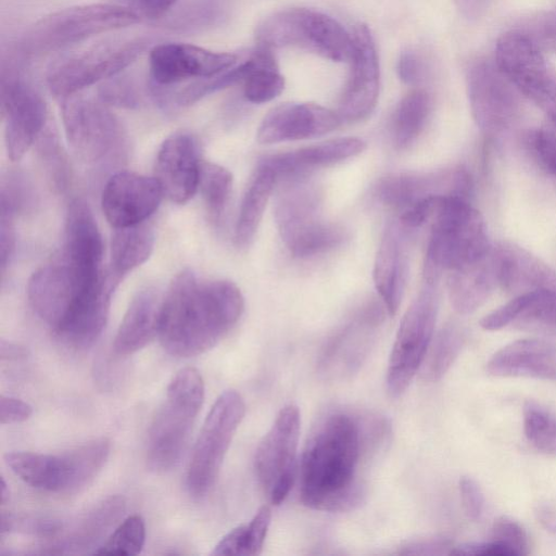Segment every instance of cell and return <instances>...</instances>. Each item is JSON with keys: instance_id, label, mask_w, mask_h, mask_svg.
I'll return each mask as SVG.
<instances>
[{"instance_id": "26", "label": "cell", "mask_w": 556, "mask_h": 556, "mask_svg": "<svg viewBox=\"0 0 556 556\" xmlns=\"http://www.w3.org/2000/svg\"><path fill=\"white\" fill-rule=\"evenodd\" d=\"M497 285L515 295L556 289V273L520 247L502 243L492 249Z\"/></svg>"}, {"instance_id": "50", "label": "cell", "mask_w": 556, "mask_h": 556, "mask_svg": "<svg viewBox=\"0 0 556 556\" xmlns=\"http://www.w3.org/2000/svg\"><path fill=\"white\" fill-rule=\"evenodd\" d=\"M15 216L16 213L11 207L0 203V267L2 277L15 250Z\"/></svg>"}, {"instance_id": "7", "label": "cell", "mask_w": 556, "mask_h": 556, "mask_svg": "<svg viewBox=\"0 0 556 556\" xmlns=\"http://www.w3.org/2000/svg\"><path fill=\"white\" fill-rule=\"evenodd\" d=\"M300 177L287 178L289 182L276 200L275 219L290 253L305 258L339 245L344 240V231L323 218L318 189Z\"/></svg>"}, {"instance_id": "37", "label": "cell", "mask_w": 556, "mask_h": 556, "mask_svg": "<svg viewBox=\"0 0 556 556\" xmlns=\"http://www.w3.org/2000/svg\"><path fill=\"white\" fill-rule=\"evenodd\" d=\"M271 511L269 506H262L253 518L228 532L214 547L212 555L261 554L269 529Z\"/></svg>"}, {"instance_id": "42", "label": "cell", "mask_w": 556, "mask_h": 556, "mask_svg": "<svg viewBox=\"0 0 556 556\" xmlns=\"http://www.w3.org/2000/svg\"><path fill=\"white\" fill-rule=\"evenodd\" d=\"M37 143L39 160L48 181L55 191L64 192L71 184V166L51 124L39 136Z\"/></svg>"}, {"instance_id": "11", "label": "cell", "mask_w": 556, "mask_h": 556, "mask_svg": "<svg viewBox=\"0 0 556 556\" xmlns=\"http://www.w3.org/2000/svg\"><path fill=\"white\" fill-rule=\"evenodd\" d=\"M62 119L75 155L88 165L117 163L125 154L126 134L103 102L78 94L62 100Z\"/></svg>"}, {"instance_id": "17", "label": "cell", "mask_w": 556, "mask_h": 556, "mask_svg": "<svg viewBox=\"0 0 556 556\" xmlns=\"http://www.w3.org/2000/svg\"><path fill=\"white\" fill-rule=\"evenodd\" d=\"M238 64V55L189 43L167 42L152 48L149 56L151 85L169 88L189 79H204Z\"/></svg>"}, {"instance_id": "55", "label": "cell", "mask_w": 556, "mask_h": 556, "mask_svg": "<svg viewBox=\"0 0 556 556\" xmlns=\"http://www.w3.org/2000/svg\"><path fill=\"white\" fill-rule=\"evenodd\" d=\"M401 554H450L448 548H453L445 539H431L428 541L412 543L406 546Z\"/></svg>"}, {"instance_id": "1", "label": "cell", "mask_w": 556, "mask_h": 556, "mask_svg": "<svg viewBox=\"0 0 556 556\" xmlns=\"http://www.w3.org/2000/svg\"><path fill=\"white\" fill-rule=\"evenodd\" d=\"M243 308V295L232 281L199 279L191 270H182L162 301L160 342L173 356L202 354L233 328Z\"/></svg>"}, {"instance_id": "57", "label": "cell", "mask_w": 556, "mask_h": 556, "mask_svg": "<svg viewBox=\"0 0 556 556\" xmlns=\"http://www.w3.org/2000/svg\"><path fill=\"white\" fill-rule=\"evenodd\" d=\"M9 498H10V490H9V486L5 482V480L3 479V477H1V490H0V503L1 505H4L7 502H9Z\"/></svg>"}, {"instance_id": "32", "label": "cell", "mask_w": 556, "mask_h": 556, "mask_svg": "<svg viewBox=\"0 0 556 556\" xmlns=\"http://www.w3.org/2000/svg\"><path fill=\"white\" fill-rule=\"evenodd\" d=\"M124 509L123 497L112 496L104 500L77 521L64 539L47 547L45 554H76L91 548L122 516Z\"/></svg>"}, {"instance_id": "40", "label": "cell", "mask_w": 556, "mask_h": 556, "mask_svg": "<svg viewBox=\"0 0 556 556\" xmlns=\"http://www.w3.org/2000/svg\"><path fill=\"white\" fill-rule=\"evenodd\" d=\"M464 341L465 334L458 325L442 328L425 357V376L432 381L441 379L458 357Z\"/></svg>"}, {"instance_id": "19", "label": "cell", "mask_w": 556, "mask_h": 556, "mask_svg": "<svg viewBox=\"0 0 556 556\" xmlns=\"http://www.w3.org/2000/svg\"><path fill=\"white\" fill-rule=\"evenodd\" d=\"M352 39L351 73L337 112L341 122H357L368 116L379 96V61L370 29L365 24H357Z\"/></svg>"}, {"instance_id": "29", "label": "cell", "mask_w": 556, "mask_h": 556, "mask_svg": "<svg viewBox=\"0 0 556 556\" xmlns=\"http://www.w3.org/2000/svg\"><path fill=\"white\" fill-rule=\"evenodd\" d=\"M162 301L156 289L147 287L130 301L113 341V352L122 357L144 348L159 334Z\"/></svg>"}, {"instance_id": "30", "label": "cell", "mask_w": 556, "mask_h": 556, "mask_svg": "<svg viewBox=\"0 0 556 556\" xmlns=\"http://www.w3.org/2000/svg\"><path fill=\"white\" fill-rule=\"evenodd\" d=\"M498 287L490 253L482 260L450 271L447 292L453 308L459 314H470L479 308Z\"/></svg>"}, {"instance_id": "33", "label": "cell", "mask_w": 556, "mask_h": 556, "mask_svg": "<svg viewBox=\"0 0 556 556\" xmlns=\"http://www.w3.org/2000/svg\"><path fill=\"white\" fill-rule=\"evenodd\" d=\"M154 240L153 229L147 222L115 228L111 242V275L121 281L142 265L152 254Z\"/></svg>"}, {"instance_id": "12", "label": "cell", "mask_w": 556, "mask_h": 556, "mask_svg": "<svg viewBox=\"0 0 556 556\" xmlns=\"http://www.w3.org/2000/svg\"><path fill=\"white\" fill-rule=\"evenodd\" d=\"M244 414V401L236 390L224 391L216 399L187 467L186 488L190 495L202 497L213 489Z\"/></svg>"}, {"instance_id": "52", "label": "cell", "mask_w": 556, "mask_h": 556, "mask_svg": "<svg viewBox=\"0 0 556 556\" xmlns=\"http://www.w3.org/2000/svg\"><path fill=\"white\" fill-rule=\"evenodd\" d=\"M33 414V407L25 401L1 395L0 422L1 425L18 424L27 420Z\"/></svg>"}, {"instance_id": "43", "label": "cell", "mask_w": 556, "mask_h": 556, "mask_svg": "<svg viewBox=\"0 0 556 556\" xmlns=\"http://www.w3.org/2000/svg\"><path fill=\"white\" fill-rule=\"evenodd\" d=\"M253 66L254 61L250 55L249 59L236 64L233 67L222 74L210 78L197 79L184 89L173 93L170 100L179 106L191 105L215 91L222 90L240 81L243 83Z\"/></svg>"}, {"instance_id": "48", "label": "cell", "mask_w": 556, "mask_h": 556, "mask_svg": "<svg viewBox=\"0 0 556 556\" xmlns=\"http://www.w3.org/2000/svg\"><path fill=\"white\" fill-rule=\"evenodd\" d=\"M526 143L539 165L556 178V134L534 129L528 132Z\"/></svg>"}, {"instance_id": "25", "label": "cell", "mask_w": 556, "mask_h": 556, "mask_svg": "<svg viewBox=\"0 0 556 556\" xmlns=\"http://www.w3.org/2000/svg\"><path fill=\"white\" fill-rule=\"evenodd\" d=\"M501 378L556 380V344L543 339H519L496 351L486 363Z\"/></svg>"}, {"instance_id": "44", "label": "cell", "mask_w": 556, "mask_h": 556, "mask_svg": "<svg viewBox=\"0 0 556 556\" xmlns=\"http://www.w3.org/2000/svg\"><path fill=\"white\" fill-rule=\"evenodd\" d=\"M146 542V525L139 515L126 518L92 554L137 555Z\"/></svg>"}, {"instance_id": "15", "label": "cell", "mask_w": 556, "mask_h": 556, "mask_svg": "<svg viewBox=\"0 0 556 556\" xmlns=\"http://www.w3.org/2000/svg\"><path fill=\"white\" fill-rule=\"evenodd\" d=\"M495 64L513 86L556 125V70L521 30L500 37Z\"/></svg>"}, {"instance_id": "8", "label": "cell", "mask_w": 556, "mask_h": 556, "mask_svg": "<svg viewBox=\"0 0 556 556\" xmlns=\"http://www.w3.org/2000/svg\"><path fill=\"white\" fill-rule=\"evenodd\" d=\"M106 282L108 274L85 271L60 252L30 276L27 298L36 315L56 332Z\"/></svg>"}, {"instance_id": "46", "label": "cell", "mask_w": 556, "mask_h": 556, "mask_svg": "<svg viewBox=\"0 0 556 556\" xmlns=\"http://www.w3.org/2000/svg\"><path fill=\"white\" fill-rule=\"evenodd\" d=\"M502 546L508 556L529 554V536L525 528L508 516H501L494 520L491 528V539Z\"/></svg>"}, {"instance_id": "23", "label": "cell", "mask_w": 556, "mask_h": 556, "mask_svg": "<svg viewBox=\"0 0 556 556\" xmlns=\"http://www.w3.org/2000/svg\"><path fill=\"white\" fill-rule=\"evenodd\" d=\"M470 179L463 169L421 175L401 173L383 178L378 186V197L388 206L403 212L416 202L437 194L469 197Z\"/></svg>"}, {"instance_id": "53", "label": "cell", "mask_w": 556, "mask_h": 556, "mask_svg": "<svg viewBox=\"0 0 556 556\" xmlns=\"http://www.w3.org/2000/svg\"><path fill=\"white\" fill-rule=\"evenodd\" d=\"M397 72L403 83L407 85L418 83L422 75L420 59L412 51L402 52L397 63Z\"/></svg>"}, {"instance_id": "38", "label": "cell", "mask_w": 556, "mask_h": 556, "mask_svg": "<svg viewBox=\"0 0 556 556\" xmlns=\"http://www.w3.org/2000/svg\"><path fill=\"white\" fill-rule=\"evenodd\" d=\"M429 113L430 97L425 90H413L400 101L393 123L394 143L399 149H407L417 140Z\"/></svg>"}, {"instance_id": "36", "label": "cell", "mask_w": 556, "mask_h": 556, "mask_svg": "<svg viewBox=\"0 0 556 556\" xmlns=\"http://www.w3.org/2000/svg\"><path fill=\"white\" fill-rule=\"evenodd\" d=\"M251 55L254 66L243 80V96L251 103H265L282 92L285 78L271 49L257 46Z\"/></svg>"}, {"instance_id": "9", "label": "cell", "mask_w": 556, "mask_h": 556, "mask_svg": "<svg viewBox=\"0 0 556 556\" xmlns=\"http://www.w3.org/2000/svg\"><path fill=\"white\" fill-rule=\"evenodd\" d=\"M257 46L268 49L296 47L336 62L350 61L352 35L321 12L293 8L273 13L257 26Z\"/></svg>"}, {"instance_id": "45", "label": "cell", "mask_w": 556, "mask_h": 556, "mask_svg": "<svg viewBox=\"0 0 556 556\" xmlns=\"http://www.w3.org/2000/svg\"><path fill=\"white\" fill-rule=\"evenodd\" d=\"M521 299V309L515 323L556 330V289L522 293Z\"/></svg>"}, {"instance_id": "13", "label": "cell", "mask_w": 556, "mask_h": 556, "mask_svg": "<svg viewBox=\"0 0 556 556\" xmlns=\"http://www.w3.org/2000/svg\"><path fill=\"white\" fill-rule=\"evenodd\" d=\"M435 286L425 282L400 323L386 376L391 397L401 396L409 387L432 342L439 311Z\"/></svg>"}, {"instance_id": "6", "label": "cell", "mask_w": 556, "mask_h": 556, "mask_svg": "<svg viewBox=\"0 0 556 556\" xmlns=\"http://www.w3.org/2000/svg\"><path fill=\"white\" fill-rule=\"evenodd\" d=\"M139 20L136 11L118 4L76 5L35 22L25 30L15 48L25 56L42 54L134 25Z\"/></svg>"}, {"instance_id": "2", "label": "cell", "mask_w": 556, "mask_h": 556, "mask_svg": "<svg viewBox=\"0 0 556 556\" xmlns=\"http://www.w3.org/2000/svg\"><path fill=\"white\" fill-rule=\"evenodd\" d=\"M359 421L349 413L332 412L313 429L300 465V498L308 508L345 511L364 496L358 478L363 452Z\"/></svg>"}, {"instance_id": "10", "label": "cell", "mask_w": 556, "mask_h": 556, "mask_svg": "<svg viewBox=\"0 0 556 556\" xmlns=\"http://www.w3.org/2000/svg\"><path fill=\"white\" fill-rule=\"evenodd\" d=\"M26 56L14 50L1 65V115L4 141L11 161H20L50 124L48 105L25 78Z\"/></svg>"}, {"instance_id": "39", "label": "cell", "mask_w": 556, "mask_h": 556, "mask_svg": "<svg viewBox=\"0 0 556 556\" xmlns=\"http://www.w3.org/2000/svg\"><path fill=\"white\" fill-rule=\"evenodd\" d=\"M233 178L224 166L202 161L200 167L199 186L207 214L214 223H219L228 205Z\"/></svg>"}, {"instance_id": "18", "label": "cell", "mask_w": 556, "mask_h": 556, "mask_svg": "<svg viewBox=\"0 0 556 556\" xmlns=\"http://www.w3.org/2000/svg\"><path fill=\"white\" fill-rule=\"evenodd\" d=\"M468 98L477 125L485 132L507 128L519 112L518 91L500 68L478 60L468 70Z\"/></svg>"}, {"instance_id": "22", "label": "cell", "mask_w": 556, "mask_h": 556, "mask_svg": "<svg viewBox=\"0 0 556 556\" xmlns=\"http://www.w3.org/2000/svg\"><path fill=\"white\" fill-rule=\"evenodd\" d=\"M201 163L193 136L184 131L168 136L155 160V179L163 194L178 204L190 200L198 190Z\"/></svg>"}, {"instance_id": "28", "label": "cell", "mask_w": 556, "mask_h": 556, "mask_svg": "<svg viewBox=\"0 0 556 556\" xmlns=\"http://www.w3.org/2000/svg\"><path fill=\"white\" fill-rule=\"evenodd\" d=\"M61 251L74 265L88 271L102 270L103 242L88 203L76 198L68 204Z\"/></svg>"}, {"instance_id": "24", "label": "cell", "mask_w": 556, "mask_h": 556, "mask_svg": "<svg viewBox=\"0 0 556 556\" xmlns=\"http://www.w3.org/2000/svg\"><path fill=\"white\" fill-rule=\"evenodd\" d=\"M404 229L400 222L388 224L378 247L372 270L375 288L391 316L401 305L408 271Z\"/></svg>"}, {"instance_id": "3", "label": "cell", "mask_w": 556, "mask_h": 556, "mask_svg": "<svg viewBox=\"0 0 556 556\" xmlns=\"http://www.w3.org/2000/svg\"><path fill=\"white\" fill-rule=\"evenodd\" d=\"M432 218L424 264L426 283L437 285L443 271L470 265L490 253L484 219L468 198L443 195Z\"/></svg>"}, {"instance_id": "49", "label": "cell", "mask_w": 556, "mask_h": 556, "mask_svg": "<svg viewBox=\"0 0 556 556\" xmlns=\"http://www.w3.org/2000/svg\"><path fill=\"white\" fill-rule=\"evenodd\" d=\"M99 100L106 105L118 108L132 109L139 105V96L131 81L115 76L101 85Z\"/></svg>"}, {"instance_id": "14", "label": "cell", "mask_w": 556, "mask_h": 556, "mask_svg": "<svg viewBox=\"0 0 556 556\" xmlns=\"http://www.w3.org/2000/svg\"><path fill=\"white\" fill-rule=\"evenodd\" d=\"M150 41L136 38L99 45L55 61L47 73L50 91L62 100L116 76L134 63Z\"/></svg>"}, {"instance_id": "54", "label": "cell", "mask_w": 556, "mask_h": 556, "mask_svg": "<svg viewBox=\"0 0 556 556\" xmlns=\"http://www.w3.org/2000/svg\"><path fill=\"white\" fill-rule=\"evenodd\" d=\"M178 0H131L136 9L146 17L151 20H161Z\"/></svg>"}, {"instance_id": "5", "label": "cell", "mask_w": 556, "mask_h": 556, "mask_svg": "<svg viewBox=\"0 0 556 556\" xmlns=\"http://www.w3.org/2000/svg\"><path fill=\"white\" fill-rule=\"evenodd\" d=\"M111 450L99 438L60 454L11 452L4 460L28 485L48 493L74 494L86 488L105 465Z\"/></svg>"}, {"instance_id": "27", "label": "cell", "mask_w": 556, "mask_h": 556, "mask_svg": "<svg viewBox=\"0 0 556 556\" xmlns=\"http://www.w3.org/2000/svg\"><path fill=\"white\" fill-rule=\"evenodd\" d=\"M366 143L355 137H344L275 154L264 160L282 178L300 177L308 170L328 166L361 154Z\"/></svg>"}, {"instance_id": "47", "label": "cell", "mask_w": 556, "mask_h": 556, "mask_svg": "<svg viewBox=\"0 0 556 556\" xmlns=\"http://www.w3.org/2000/svg\"><path fill=\"white\" fill-rule=\"evenodd\" d=\"M519 30L543 52L556 53V5L527 22Z\"/></svg>"}, {"instance_id": "56", "label": "cell", "mask_w": 556, "mask_h": 556, "mask_svg": "<svg viewBox=\"0 0 556 556\" xmlns=\"http://www.w3.org/2000/svg\"><path fill=\"white\" fill-rule=\"evenodd\" d=\"M29 355V350L18 343L1 339L0 357L2 361L24 359Z\"/></svg>"}, {"instance_id": "35", "label": "cell", "mask_w": 556, "mask_h": 556, "mask_svg": "<svg viewBox=\"0 0 556 556\" xmlns=\"http://www.w3.org/2000/svg\"><path fill=\"white\" fill-rule=\"evenodd\" d=\"M379 320L375 312H366L361 319L349 325L339 333L323 355V366L327 369H348L358 366L363 349L359 343L366 344L368 331Z\"/></svg>"}, {"instance_id": "51", "label": "cell", "mask_w": 556, "mask_h": 556, "mask_svg": "<svg viewBox=\"0 0 556 556\" xmlns=\"http://www.w3.org/2000/svg\"><path fill=\"white\" fill-rule=\"evenodd\" d=\"M460 502L466 516L477 521L484 510V495L479 483L470 477H462L458 483Z\"/></svg>"}, {"instance_id": "16", "label": "cell", "mask_w": 556, "mask_h": 556, "mask_svg": "<svg viewBox=\"0 0 556 556\" xmlns=\"http://www.w3.org/2000/svg\"><path fill=\"white\" fill-rule=\"evenodd\" d=\"M300 430L299 407L286 405L255 451L256 478L264 494L275 506L286 500L294 482Z\"/></svg>"}, {"instance_id": "21", "label": "cell", "mask_w": 556, "mask_h": 556, "mask_svg": "<svg viewBox=\"0 0 556 556\" xmlns=\"http://www.w3.org/2000/svg\"><path fill=\"white\" fill-rule=\"evenodd\" d=\"M337 112L315 103L286 102L271 109L256 132L261 144L311 139L333 131L341 124Z\"/></svg>"}, {"instance_id": "4", "label": "cell", "mask_w": 556, "mask_h": 556, "mask_svg": "<svg viewBox=\"0 0 556 556\" xmlns=\"http://www.w3.org/2000/svg\"><path fill=\"white\" fill-rule=\"evenodd\" d=\"M203 400L200 372L192 367L176 372L148 430L146 458L152 471H168L179 462Z\"/></svg>"}, {"instance_id": "31", "label": "cell", "mask_w": 556, "mask_h": 556, "mask_svg": "<svg viewBox=\"0 0 556 556\" xmlns=\"http://www.w3.org/2000/svg\"><path fill=\"white\" fill-rule=\"evenodd\" d=\"M277 181L275 172L261 161L248 182L240 203L235 229V242L239 249H245L252 243Z\"/></svg>"}, {"instance_id": "34", "label": "cell", "mask_w": 556, "mask_h": 556, "mask_svg": "<svg viewBox=\"0 0 556 556\" xmlns=\"http://www.w3.org/2000/svg\"><path fill=\"white\" fill-rule=\"evenodd\" d=\"M233 11V0H187L168 12L160 24L175 33H199L225 24Z\"/></svg>"}, {"instance_id": "20", "label": "cell", "mask_w": 556, "mask_h": 556, "mask_svg": "<svg viewBox=\"0 0 556 556\" xmlns=\"http://www.w3.org/2000/svg\"><path fill=\"white\" fill-rule=\"evenodd\" d=\"M163 191L155 177L119 170L106 181L102 195V212L114 228L147 222L157 210Z\"/></svg>"}, {"instance_id": "41", "label": "cell", "mask_w": 556, "mask_h": 556, "mask_svg": "<svg viewBox=\"0 0 556 556\" xmlns=\"http://www.w3.org/2000/svg\"><path fill=\"white\" fill-rule=\"evenodd\" d=\"M522 425L527 441L535 450L556 455V413L529 400L522 408Z\"/></svg>"}]
</instances>
